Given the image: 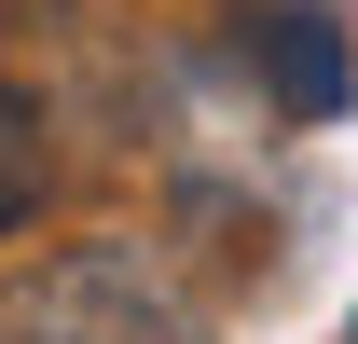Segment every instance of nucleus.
I'll list each match as a JSON object with an SVG mask.
<instances>
[{
    "label": "nucleus",
    "instance_id": "f257e3e1",
    "mask_svg": "<svg viewBox=\"0 0 358 344\" xmlns=\"http://www.w3.org/2000/svg\"><path fill=\"white\" fill-rule=\"evenodd\" d=\"M0 344H207V303L152 234H69L0 275Z\"/></svg>",
    "mask_w": 358,
    "mask_h": 344
},
{
    "label": "nucleus",
    "instance_id": "f03ea898",
    "mask_svg": "<svg viewBox=\"0 0 358 344\" xmlns=\"http://www.w3.org/2000/svg\"><path fill=\"white\" fill-rule=\"evenodd\" d=\"M234 69L275 124H345L358 96V28L331 0H234Z\"/></svg>",
    "mask_w": 358,
    "mask_h": 344
},
{
    "label": "nucleus",
    "instance_id": "7ed1b4c3",
    "mask_svg": "<svg viewBox=\"0 0 358 344\" xmlns=\"http://www.w3.org/2000/svg\"><path fill=\"white\" fill-rule=\"evenodd\" d=\"M42 193H55V110L28 83H0V234H28Z\"/></svg>",
    "mask_w": 358,
    "mask_h": 344
},
{
    "label": "nucleus",
    "instance_id": "20e7f679",
    "mask_svg": "<svg viewBox=\"0 0 358 344\" xmlns=\"http://www.w3.org/2000/svg\"><path fill=\"white\" fill-rule=\"evenodd\" d=\"M345 344H358V317H345Z\"/></svg>",
    "mask_w": 358,
    "mask_h": 344
}]
</instances>
